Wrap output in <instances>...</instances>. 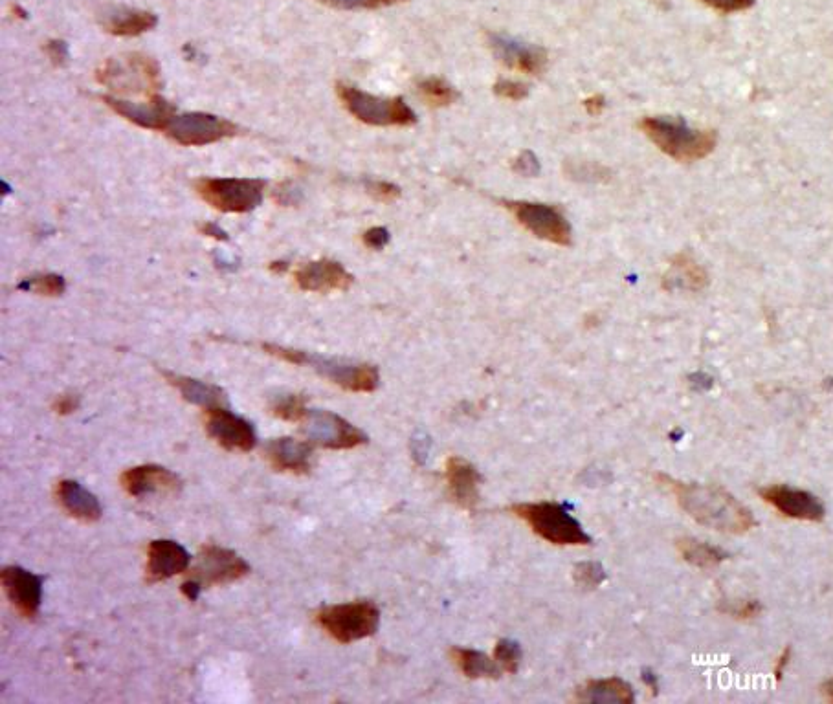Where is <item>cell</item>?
<instances>
[{"label": "cell", "mask_w": 833, "mask_h": 704, "mask_svg": "<svg viewBox=\"0 0 833 704\" xmlns=\"http://www.w3.org/2000/svg\"><path fill=\"white\" fill-rule=\"evenodd\" d=\"M164 376L169 384L177 387L178 393L184 396V400H188L191 404L204 407L206 411L215 407H226V393L221 387L191 378V376H178L173 373H164Z\"/></svg>", "instance_id": "24"}, {"label": "cell", "mask_w": 833, "mask_h": 704, "mask_svg": "<svg viewBox=\"0 0 833 704\" xmlns=\"http://www.w3.org/2000/svg\"><path fill=\"white\" fill-rule=\"evenodd\" d=\"M4 593L24 618H34L43 598V580L23 567H6L0 574Z\"/></svg>", "instance_id": "16"}, {"label": "cell", "mask_w": 833, "mask_h": 704, "mask_svg": "<svg viewBox=\"0 0 833 704\" xmlns=\"http://www.w3.org/2000/svg\"><path fill=\"white\" fill-rule=\"evenodd\" d=\"M158 24L155 13L145 10H120L103 22L105 32L116 37H138Z\"/></svg>", "instance_id": "27"}, {"label": "cell", "mask_w": 833, "mask_h": 704, "mask_svg": "<svg viewBox=\"0 0 833 704\" xmlns=\"http://www.w3.org/2000/svg\"><path fill=\"white\" fill-rule=\"evenodd\" d=\"M656 481L674 494L681 510L701 527L723 534H745L756 527L753 512L720 486L683 483L663 473L656 475Z\"/></svg>", "instance_id": "1"}, {"label": "cell", "mask_w": 833, "mask_h": 704, "mask_svg": "<svg viewBox=\"0 0 833 704\" xmlns=\"http://www.w3.org/2000/svg\"><path fill=\"white\" fill-rule=\"evenodd\" d=\"M270 413L274 417L287 420V422H303L309 409H307V400L303 395H279L272 398L270 402Z\"/></svg>", "instance_id": "31"}, {"label": "cell", "mask_w": 833, "mask_h": 704, "mask_svg": "<svg viewBox=\"0 0 833 704\" xmlns=\"http://www.w3.org/2000/svg\"><path fill=\"white\" fill-rule=\"evenodd\" d=\"M789 660H791V648H786L782 651V655L778 657L777 664H775V677H777V681H780L784 677V671L789 666Z\"/></svg>", "instance_id": "45"}, {"label": "cell", "mask_w": 833, "mask_h": 704, "mask_svg": "<svg viewBox=\"0 0 833 704\" xmlns=\"http://www.w3.org/2000/svg\"><path fill=\"white\" fill-rule=\"evenodd\" d=\"M514 171H516L518 175L536 176L540 173V164H538L536 156H534L531 151H525V153L520 154V156L516 158V162H514Z\"/></svg>", "instance_id": "40"}, {"label": "cell", "mask_w": 833, "mask_h": 704, "mask_svg": "<svg viewBox=\"0 0 833 704\" xmlns=\"http://www.w3.org/2000/svg\"><path fill=\"white\" fill-rule=\"evenodd\" d=\"M450 655L459 671L468 679H498L503 671L496 660L476 649L454 648Z\"/></svg>", "instance_id": "28"}, {"label": "cell", "mask_w": 833, "mask_h": 704, "mask_svg": "<svg viewBox=\"0 0 833 704\" xmlns=\"http://www.w3.org/2000/svg\"><path fill=\"white\" fill-rule=\"evenodd\" d=\"M645 681H646V684H648V686H650V688H652V690H654V692H656V690H657L656 675H654V673H646V671H645Z\"/></svg>", "instance_id": "48"}, {"label": "cell", "mask_w": 833, "mask_h": 704, "mask_svg": "<svg viewBox=\"0 0 833 704\" xmlns=\"http://www.w3.org/2000/svg\"><path fill=\"white\" fill-rule=\"evenodd\" d=\"M575 699L580 703H634L635 695L632 686L628 682L611 677V679H599L589 681L578 688Z\"/></svg>", "instance_id": "26"}, {"label": "cell", "mask_w": 833, "mask_h": 704, "mask_svg": "<svg viewBox=\"0 0 833 704\" xmlns=\"http://www.w3.org/2000/svg\"><path fill=\"white\" fill-rule=\"evenodd\" d=\"M189 561H191V556L188 550L177 541H171V539L151 541L147 547V563H145L147 582H164L177 574H182L188 571Z\"/></svg>", "instance_id": "19"}, {"label": "cell", "mask_w": 833, "mask_h": 704, "mask_svg": "<svg viewBox=\"0 0 833 704\" xmlns=\"http://www.w3.org/2000/svg\"><path fill=\"white\" fill-rule=\"evenodd\" d=\"M573 578H575L578 587H582V589H597L600 583L606 580V572H604L600 563L586 561V563H578L577 567L573 569Z\"/></svg>", "instance_id": "34"}, {"label": "cell", "mask_w": 833, "mask_h": 704, "mask_svg": "<svg viewBox=\"0 0 833 704\" xmlns=\"http://www.w3.org/2000/svg\"><path fill=\"white\" fill-rule=\"evenodd\" d=\"M294 281L305 292H344L353 285V275L331 259H320L303 264L294 272Z\"/></svg>", "instance_id": "18"}, {"label": "cell", "mask_w": 833, "mask_h": 704, "mask_svg": "<svg viewBox=\"0 0 833 704\" xmlns=\"http://www.w3.org/2000/svg\"><path fill=\"white\" fill-rule=\"evenodd\" d=\"M103 101L125 120L149 131H166L175 116V107L160 96H151L147 103H133L112 96H103Z\"/></svg>", "instance_id": "17"}, {"label": "cell", "mask_w": 833, "mask_h": 704, "mask_svg": "<svg viewBox=\"0 0 833 704\" xmlns=\"http://www.w3.org/2000/svg\"><path fill=\"white\" fill-rule=\"evenodd\" d=\"M46 55H48V59L54 63L56 66H63L67 65L68 61V44L65 41H61V39H54V41H48L45 46Z\"/></svg>", "instance_id": "41"}, {"label": "cell", "mask_w": 833, "mask_h": 704, "mask_svg": "<svg viewBox=\"0 0 833 704\" xmlns=\"http://www.w3.org/2000/svg\"><path fill=\"white\" fill-rule=\"evenodd\" d=\"M78 407V395H61L57 396L56 404H54V411L59 413V415H70V413H74Z\"/></svg>", "instance_id": "43"}, {"label": "cell", "mask_w": 833, "mask_h": 704, "mask_svg": "<svg viewBox=\"0 0 833 704\" xmlns=\"http://www.w3.org/2000/svg\"><path fill=\"white\" fill-rule=\"evenodd\" d=\"M584 107L588 110L591 116H597L604 109V98L602 96H591V98L584 101Z\"/></svg>", "instance_id": "46"}, {"label": "cell", "mask_w": 833, "mask_h": 704, "mask_svg": "<svg viewBox=\"0 0 833 704\" xmlns=\"http://www.w3.org/2000/svg\"><path fill=\"white\" fill-rule=\"evenodd\" d=\"M316 2L325 4L329 8H336V10H380V8L395 6L406 0H316Z\"/></svg>", "instance_id": "35"}, {"label": "cell", "mask_w": 833, "mask_h": 704, "mask_svg": "<svg viewBox=\"0 0 833 704\" xmlns=\"http://www.w3.org/2000/svg\"><path fill=\"white\" fill-rule=\"evenodd\" d=\"M312 446L307 440L281 437L267 442L265 457L278 472L309 473L312 466Z\"/></svg>", "instance_id": "21"}, {"label": "cell", "mask_w": 833, "mask_h": 704, "mask_svg": "<svg viewBox=\"0 0 833 704\" xmlns=\"http://www.w3.org/2000/svg\"><path fill=\"white\" fill-rule=\"evenodd\" d=\"M494 92L503 99L509 101H522V99L529 96V88L523 85L520 81H509V79H501L494 85Z\"/></svg>", "instance_id": "37"}, {"label": "cell", "mask_w": 833, "mask_h": 704, "mask_svg": "<svg viewBox=\"0 0 833 704\" xmlns=\"http://www.w3.org/2000/svg\"><path fill=\"white\" fill-rule=\"evenodd\" d=\"M758 494L766 501L767 505L773 506L782 516L791 517V519L819 523L826 514L819 497H815L806 490H797V488H789L784 484H775V486L762 488Z\"/></svg>", "instance_id": "15"}, {"label": "cell", "mask_w": 833, "mask_h": 704, "mask_svg": "<svg viewBox=\"0 0 833 704\" xmlns=\"http://www.w3.org/2000/svg\"><path fill=\"white\" fill-rule=\"evenodd\" d=\"M56 499L68 516L76 517L83 523H94L101 517V505L98 497L90 494L76 481H59L56 486Z\"/></svg>", "instance_id": "23"}, {"label": "cell", "mask_w": 833, "mask_h": 704, "mask_svg": "<svg viewBox=\"0 0 833 704\" xmlns=\"http://www.w3.org/2000/svg\"><path fill=\"white\" fill-rule=\"evenodd\" d=\"M494 660L498 662L501 670L507 671L511 675L512 673H516L518 668H520V662H522V648H520V644L514 642V640H509V638H503V640H500L496 644V648H494Z\"/></svg>", "instance_id": "33"}, {"label": "cell", "mask_w": 833, "mask_h": 704, "mask_svg": "<svg viewBox=\"0 0 833 704\" xmlns=\"http://www.w3.org/2000/svg\"><path fill=\"white\" fill-rule=\"evenodd\" d=\"M248 572L250 565L234 550L204 545L200 549L197 565L189 572L188 580L182 583V593L195 602L202 589L237 582Z\"/></svg>", "instance_id": "5"}, {"label": "cell", "mask_w": 833, "mask_h": 704, "mask_svg": "<svg viewBox=\"0 0 833 704\" xmlns=\"http://www.w3.org/2000/svg\"><path fill=\"white\" fill-rule=\"evenodd\" d=\"M166 134L184 147H202L237 134V125L208 112H188L173 116Z\"/></svg>", "instance_id": "11"}, {"label": "cell", "mask_w": 833, "mask_h": 704, "mask_svg": "<svg viewBox=\"0 0 833 704\" xmlns=\"http://www.w3.org/2000/svg\"><path fill=\"white\" fill-rule=\"evenodd\" d=\"M701 2L723 15L749 10L755 4V0H701Z\"/></svg>", "instance_id": "38"}, {"label": "cell", "mask_w": 833, "mask_h": 704, "mask_svg": "<svg viewBox=\"0 0 833 704\" xmlns=\"http://www.w3.org/2000/svg\"><path fill=\"white\" fill-rule=\"evenodd\" d=\"M367 193L378 202H395L400 197V187L386 182V180H369L366 184Z\"/></svg>", "instance_id": "36"}, {"label": "cell", "mask_w": 833, "mask_h": 704, "mask_svg": "<svg viewBox=\"0 0 833 704\" xmlns=\"http://www.w3.org/2000/svg\"><path fill=\"white\" fill-rule=\"evenodd\" d=\"M96 79L116 92H147L156 96L160 88V65L144 54H129L123 59L112 57L98 68Z\"/></svg>", "instance_id": "7"}, {"label": "cell", "mask_w": 833, "mask_h": 704, "mask_svg": "<svg viewBox=\"0 0 833 704\" xmlns=\"http://www.w3.org/2000/svg\"><path fill=\"white\" fill-rule=\"evenodd\" d=\"M676 549H678L679 556L683 560L690 563V565H694V567H700V569H711V567H716V565H720L722 561L729 558V554L725 550L714 547L711 543L700 541V539H678Z\"/></svg>", "instance_id": "29"}, {"label": "cell", "mask_w": 833, "mask_h": 704, "mask_svg": "<svg viewBox=\"0 0 833 704\" xmlns=\"http://www.w3.org/2000/svg\"><path fill=\"white\" fill-rule=\"evenodd\" d=\"M316 622L336 642L351 644L377 633L380 611L369 600H356L349 604L323 607L316 615Z\"/></svg>", "instance_id": "6"}, {"label": "cell", "mask_w": 833, "mask_h": 704, "mask_svg": "<svg viewBox=\"0 0 833 704\" xmlns=\"http://www.w3.org/2000/svg\"><path fill=\"white\" fill-rule=\"evenodd\" d=\"M120 483H122L123 490L133 497L153 494V492L175 494L182 486L175 473L156 464H144V466H134L125 470L120 477Z\"/></svg>", "instance_id": "20"}, {"label": "cell", "mask_w": 833, "mask_h": 704, "mask_svg": "<svg viewBox=\"0 0 833 704\" xmlns=\"http://www.w3.org/2000/svg\"><path fill=\"white\" fill-rule=\"evenodd\" d=\"M389 242V231L386 228H369L364 233V244L371 250H382Z\"/></svg>", "instance_id": "42"}, {"label": "cell", "mask_w": 833, "mask_h": 704, "mask_svg": "<svg viewBox=\"0 0 833 704\" xmlns=\"http://www.w3.org/2000/svg\"><path fill=\"white\" fill-rule=\"evenodd\" d=\"M639 129L646 138L656 145L661 153L667 154L681 164H690L707 158L716 147L714 131L692 129L683 118L672 116H648L639 123Z\"/></svg>", "instance_id": "2"}, {"label": "cell", "mask_w": 833, "mask_h": 704, "mask_svg": "<svg viewBox=\"0 0 833 704\" xmlns=\"http://www.w3.org/2000/svg\"><path fill=\"white\" fill-rule=\"evenodd\" d=\"M822 693L826 695V699H828V701H832L833 703V679H830V681L826 682V684L822 686Z\"/></svg>", "instance_id": "47"}, {"label": "cell", "mask_w": 833, "mask_h": 704, "mask_svg": "<svg viewBox=\"0 0 833 704\" xmlns=\"http://www.w3.org/2000/svg\"><path fill=\"white\" fill-rule=\"evenodd\" d=\"M67 288V283L61 275L57 274H43L35 275V277H28L19 285V290H26V292H34L39 296L57 297L61 296Z\"/></svg>", "instance_id": "32"}, {"label": "cell", "mask_w": 833, "mask_h": 704, "mask_svg": "<svg viewBox=\"0 0 833 704\" xmlns=\"http://www.w3.org/2000/svg\"><path fill=\"white\" fill-rule=\"evenodd\" d=\"M512 514L533 528L534 534L553 545L582 547L591 543L582 525L558 503H522L512 506Z\"/></svg>", "instance_id": "3"}, {"label": "cell", "mask_w": 833, "mask_h": 704, "mask_svg": "<svg viewBox=\"0 0 833 704\" xmlns=\"http://www.w3.org/2000/svg\"><path fill=\"white\" fill-rule=\"evenodd\" d=\"M336 94L349 114L373 127H408L417 121L402 98H378L360 88L336 83Z\"/></svg>", "instance_id": "4"}, {"label": "cell", "mask_w": 833, "mask_h": 704, "mask_svg": "<svg viewBox=\"0 0 833 704\" xmlns=\"http://www.w3.org/2000/svg\"><path fill=\"white\" fill-rule=\"evenodd\" d=\"M270 268H272L274 272H283V270H287V266H285V263H281V261H278V263H272Z\"/></svg>", "instance_id": "49"}, {"label": "cell", "mask_w": 833, "mask_h": 704, "mask_svg": "<svg viewBox=\"0 0 833 704\" xmlns=\"http://www.w3.org/2000/svg\"><path fill=\"white\" fill-rule=\"evenodd\" d=\"M195 191L213 209L248 213L263 202L265 182L259 178H199Z\"/></svg>", "instance_id": "8"}, {"label": "cell", "mask_w": 833, "mask_h": 704, "mask_svg": "<svg viewBox=\"0 0 833 704\" xmlns=\"http://www.w3.org/2000/svg\"><path fill=\"white\" fill-rule=\"evenodd\" d=\"M709 285V275L687 253H679L670 261V272L663 279L667 290H690L700 292Z\"/></svg>", "instance_id": "25"}, {"label": "cell", "mask_w": 833, "mask_h": 704, "mask_svg": "<svg viewBox=\"0 0 833 704\" xmlns=\"http://www.w3.org/2000/svg\"><path fill=\"white\" fill-rule=\"evenodd\" d=\"M501 204L512 211L516 220L534 237L560 246L571 244V226L566 215L555 206L527 200H503Z\"/></svg>", "instance_id": "9"}, {"label": "cell", "mask_w": 833, "mask_h": 704, "mask_svg": "<svg viewBox=\"0 0 833 704\" xmlns=\"http://www.w3.org/2000/svg\"><path fill=\"white\" fill-rule=\"evenodd\" d=\"M199 230L200 233H202V235H206V237H212V239H217V241H228V233H226L223 228H219L217 224H213V222H206V224H202Z\"/></svg>", "instance_id": "44"}, {"label": "cell", "mask_w": 833, "mask_h": 704, "mask_svg": "<svg viewBox=\"0 0 833 704\" xmlns=\"http://www.w3.org/2000/svg\"><path fill=\"white\" fill-rule=\"evenodd\" d=\"M446 484L452 499L465 510H474L479 503V484L481 475L474 464L450 457L445 466Z\"/></svg>", "instance_id": "22"}, {"label": "cell", "mask_w": 833, "mask_h": 704, "mask_svg": "<svg viewBox=\"0 0 833 704\" xmlns=\"http://www.w3.org/2000/svg\"><path fill=\"white\" fill-rule=\"evenodd\" d=\"M417 90H419V96L430 107H448V105L456 103L457 98H459L456 88L448 85L445 79H441V77L423 79L417 85Z\"/></svg>", "instance_id": "30"}, {"label": "cell", "mask_w": 833, "mask_h": 704, "mask_svg": "<svg viewBox=\"0 0 833 704\" xmlns=\"http://www.w3.org/2000/svg\"><path fill=\"white\" fill-rule=\"evenodd\" d=\"M725 613L733 615L734 618H740V620H751V618H756L762 613V605L758 600H744V602H738L734 607L725 609Z\"/></svg>", "instance_id": "39"}, {"label": "cell", "mask_w": 833, "mask_h": 704, "mask_svg": "<svg viewBox=\"0 0 833 704\" xmlns=\"http://www.w3.org/2000/svg\"><path fill=\"white\" fill-rule=\"evenodd\" d=\"M487 43L494 57L512 70L538 76L547 66V52L536 44L525 43L505 33H487Z\"/></svg>", "instance_id": "14"}, {"label": "cell", "mask_w": 833, "mask_h": 704, "mask_svg": "<svg viewBox=\"0 0 833 704\" xmlns=\"http://www.w3.org/2000/svg\"><path fill=\"white\" fill-rule=\"evenodd\" d=\"M301 424L312 446H320L325 450H353L367 442V435L362 429L331 411L309 409Z\"/></svg>", "instance_id": "10"}, {"label": "cell", "mask_w": 833, "mask_h": 704, "mask_svg": "<svg viewBox=\"0 0 833 704\" xmlns=\"http://www.w3.org/2000/svg\"><path fill=\"white\" fill-rule=\"evenodd\" d=\"M204 428L217 444L228 451H252L256 448V429L237 417L226 407L208 409L204 417Z\"/></svg>", "instance_id": "13"}, {"label": "cell", "mask_w": 833, "mask_h": 704, "mask_svg": "<svg viewBox=\"0 0 833 704\" xmlns=\"http://www.w3.org/2000/svg\"><path fill=\"white\" fill-rule=\"evenodd\" d=\"M305 365L322 374L329 382L353 393H371L377 389L380 382L377 367L369 363L345 362L340 358H325L307 352Z\"/></svg>", "instance_id": "12"}]
</instances>
